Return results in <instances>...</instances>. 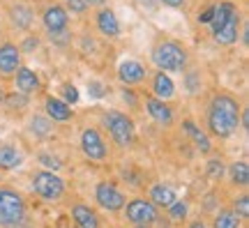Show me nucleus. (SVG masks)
I'll use <instances>...</instances> for the list:
<instances>
[{
    "mask_svg": "<svg viewBox=\"0 0 249 228\" xmlns=\"http://www.w3.org/2000/svg\"><path fill=\"white\" fill-rule=\"evenodd\" d=\"M242 106L233 95H217L208 108V129L213 136L229 139L240 124Z\"/></svg>",
    "mask_w": 249,
    "mask_h": 228,
    "instance_id": "obj_1",
    "label": "nucleus"
},
{
    "mask_svg": "<svg viewBox=\"0 0 249 228\" xmlns=\"http://www.w3.org/2000/svg\"><path fill=\"white\" fill-rule=\"evenodd\" d=\"M152 62L161 71L180 74V71H185L187 62H189V53L176 39H164V42H160V44L152 49Z\"/></svg>",
    "mask_w": 249,
    "mask_h": 228,
    "instance_id": "obj_2",
    "label": "nucleus"
},
{
    "mask_svg": "<svg viewBox=\"0 0 249 228\" xmlns=\"http://www.w3.org/2000/svg\"><path fill=\"white\" fill-rule=\"evenodd\" d=\"M26 219V201L21 193L2 187L0 189V228H14Z\"/></svg>",
    "mask_w": 249,
    "mask_h": 228,
    "instance_id": "obj_3",
    "label": "nucleus"
},
{
    "mask_svg": "<svg viewBox=\"0 0 249 228\" xmlns=\"http://www.w3.org/2000/svg\"><path fill=\"white\" fill-rule=\"evenodd\" d=\"M104 127L118 148H129L134 143V120L123 111H108L104 115Z\"/></svg>",
    "mask_w": 249,
    "mask_h": 228,
    "instance_id": "obj_4",
    "label": "nucleus"
},
{
    "mask_svg": "<svg viewBox=\"0 0 249 228\" xmlns=\"http://www.w3.org/2000/svg\"><path fill=\"white\" fill-rule=\"evenodd\" d=\"M33 192L44 201H60L65 193V182L55 171H37L33 173Z\"/></svg>",
    "mask_w": 249,
    "mask_h": 228,
    "instance_id": "obj_5",
    "label": "nucleus"
},
{
    "mask_svg": "<svg viewBox=\"0 0 249 228\" xmlns=\"http://www.w3.org/2000/svg\"><path fill=\"white\" fill-rule=\"evenodd\" d=\"M124 217L127 221H132L134 226H150L157 221V205L150 198H134L127 203L124 208Z\"/></svg>",
    "mask_w": 249,
    "mask_h": 228,
    "instance_id": "obj_6",
    "label": "nucleus"
},
{
    "mask_svg": "<svg viewBox=\"0 0 249 228\" xmlns=\"http://www.w3.org/2000/svg\"><path fill=\"white\" fill-rule=\"evenodd\" d=\"M81 150H83V155L90 159V161H104L108 155V148H107V140L104 136L99 134V129L95 127H88V129H83L81 132Z\"/></svg>",
    "mask_w": 249,
    "mask_h": 228,
    "instance_id": "obj_7",
    "label": "nucleus"
},
{
    "mask_svg": "<svg viewBox=\"0 0 249 228\" xmlns=\"http://www.w3.org/2000/svg\"><path fill=\"white\" fill-rule=\"evenodd\" d=\"M95 201L102 210L107 212H120L124 208V193L113 187L111 182H99L95 187Z\"/></svg>",
    "mask_w": 249,
    "mask_h": 228,
    "instance_id": "obj_8",
    "label": "nucleus"
},
{
    "mask_svg": "<svg viewBox=\"0 0 249 228\" xmlns=\"http://www.w3.org/2000/svg\"><path fill=\"white\" fill-rule=\"evenodd\" d=\"M148 76V70H145V65L139 60H123L118 65V79L123 81L124 86H139L143 83Z\"/></svg>",
    "mask_w": 249,
    "mask_h": 228,
    "instance_id": "obj_9",
    "label": "nucleus"
},
{
    "mask_svg": "<svg viewBox=\"0 0 249 228\" xmlns=\"http://www.w3.org/2000/svg\"><path fill=\"white\" fill-rule=\"evenodd\" d=\"M42 23L49 33H58V30H67L70 26V12L62 5H49L42 14Z\"/></svg>",
    "mask_w": 249,
    "mask_h": 228,
    "instance_id": "obj_10",
    "label": "nucleus"
},
{
    "mask_svg": "<svg viewBox=\"0 0 249 228\" xmlns=\"http://www.w3.org/2000/svg\"><path fill=\"white\" fill-rule=\"evenodd\" d=\"M238 35H240V14L233 12L231 17L226 18V23H224L219 30L213 33V39L222 46H231L238 42Z\"/></svg>",
    "mask_w": 249,
    "mask_h": 228,
    "instance_id": "obj_11",
    "label": "nucleus"
},
{
    "mask_svg": "<svg viewBox=\"0 0 249 228\" xmlns=\"http://www.w3.org/2000/svg\"><path fill=\"white\" fill-rule=\"evenodd\" d=\"M145 111L150 115L152 120L157 124H164V127H169L173 123V111H171V106L164 102V99H157V97H145Z\"/></svg>",
    "mask_w": 249,
    "mask_h": 228,
    "instance_id": "obj_12",
    "label": "nucleus"
},
{
    "mask_svg": "<svg viewBox=\"0 0 249 228\" xmlns=\"http://www.w3.org/2000/svg\"><path fill=\"white\" fill-rule=\"evenodd\" d=\"M21 67V51H18L17 44L12 42H5L0 44V74H14V71Z\"/></svg>",
    "mask_w": 249,
    "mask_h": 228,
    "instance_id": "obj_13",
    "label": "nucleus"
},
{
    "mask_svg": "<svg viewBox=\"0 0 249 228\" xmlns=\"http://www.w3.org/2000/svg\"><path fill=\"white\" fill-rule=\"evenodd\" d=\"M95 23H97V30L104 37H118L120 35V21H118L116 12L111 7H102L95 17Z\"/></svg>",
    "mask_w": 249,
    "mask_h": 228,
    "instance_id": "obj_14",
    "label": "nucleus"
},
{
    "mask_svg": "<svg viewBox=\"0 0 249 228\" xmlns=\"http://www.w3.org/2000/svg\"><path fill=\"white\" fill-rule=\"evenodd\" d=\"M44 106H46V118L51 123H67V120H71V115H74L71 106L67 102L58 99V97H46Z\"/></svg>",
    "mask_w": 249,
    "mask_h": 228,
    "instance_id": "obj_15",
    "label": "nucleus"
},
{
    "mask_svg": "<svg viewBox=\"0 0 249 228\" xmlns=\"http://www.w3.org/2000/svg\"><path fill=\"white\" fill-rule=\"evenodd\" d=\"M173 95H176V83H173V79L169 76V71L160 70L155 76H152V97L169 102Z\"/></svg>",
    "mask_w": 249,
    "mask_h": 228,
    "instance_id": "obj_16",
    "label": "nucleus"
},
{
    "mask_svg": "<svg viewBox=\"0 0 249 228\" xmlns=\"http://www.w3.org/2000/svg\"><path fill=\"white\" fill-rule=\"evenodd\" d=\"M14 74H17V92H21V95H35L39 90V76L30 67H18Z\"/></svg>",
    "mask_w": 249,
    "mask_h": 228,
    "instance_id": "obj_17",
    "label": "nucleus"
},
{
    "mask_svg": "<svg viewBox=\"0 0 249 228\" xmlns=\"http://www.w3.org/2000/svg\"><path fill=\"white\" fill-rule=\"evenodd\" d=\"M9 18H12V26L18 28V30H28V28L33 26V7L26 5V2H17V5H12L9 7Z\"/></svg>",
    "mask_w": 249,
    "mask_h": 228,
    "instance_id": "obj_18",
    "label": "nucleus"
},
{
    "mask_svg": "<svg viewBox=\"0 0 249 228\" xmlns=\"http://www.w3.org/2000/svg\"><path fill=\"white\" fill-rule=\"evenodd\" d=\"M23 164V152L17 145H0V171H14Z\"/></svg>",
    "mask_w": 249,
    "mask_h": 228,
    "instance_id": "obj_19",
    "label": "nucleus"
},
{
    "mask_svg": "<svg viewBox=\"0 0 249 228\" xmlns=\"http://www.w3.org/2000/svg\"><path fill=\"white\" fill-rule=\"evenodd\" d=\"M71 217H74L79 228H99L97 212L92 210L90 205H74L71 208Z\"/></svg>",
    "mask_w": 249,
    "mask_h": 228,
    "instance_id": "obj_20",
    "label": "nucleus"
},
{
    "mask_svg": "<svg viewBox=\"0 0 249 228\" xmlns=\"http://www.w3.org/2000/svg\"><path fill=\"white\" fill-rule=\"evenodd\" d=\"M150 201L157 205V208H171L173 203L178 201V196H176V192L171 189V187H166V184H155L150 189Z\"/></svg>",
    "mask_w": 249,
    "mask_h": 228,
    "instance_id": "obj_21",
    "label": "nucleus"
},
{
    "mask_svg": "<svg viewBox=\"0 0 249 228\" xmlns=\"http://www.w3.org/2000/svg\"><path fill=\"white\" fill-rule=\"evenodd\" d=\"M182 129H185L189 136H192V140H194V145L198 148V152H203V155H208L210 150H213V143H210V139L205 136L198 127H196V123L194 120H185L182 123Z\"/></svg>",
    "mask_w": 249,
    "mask_h": 228,
    "instance_id": "obj_22",
    "label": "nucleus"
},
{
    "mask_svg": "<svg viewBox=\"0 0 249 228\" xmlns=\"http://www.w3.org/2000/svg\"><path fill=\"white\" fill-rule=\"evenodd\" d=\"M233 12H238V7H235L233 2H229V0H224V2H217V5H214V14H213V18H210V23H208V26L213 28V33L214 30H219V28L226 23V18L231 17Z\"/></svg>",
    "mask_w": 249,
    "mask_h": 228,
    "instance_id": "obj_23",
    "label": "nucleus"
},
{
    "mask_svg": "<svg viewBox=\"0 0 249 228\" xmlns=\"http://www.w3.org/2000/svg\"><path fill=\"white\" fill-rule=\"evenodd\" d=\"M229 173H231V182L233 184H238V187H247L249 184V166H247V161H235Z\"/></svg>",
    "mask_w": 249,
    "mask_h": 228,
    "instance_id": "obj_24",
    "label": "nucleus"
},
{
    "mask_svg": "<svg viewBox=\"0 0 249 228\" xmlns=\"http://www.w3.org/2000/svg\"><path fill=\"white\" fill-rule=\"evenodd\" d=\"M240 217L233 210H222L214 217V228H240Z\"/></svg>",
    "mask_w": 249,
    "mask_h": 228,
    "instance_id": "obj_25",
    "label": "nucleus"
},
{
    "mask_svg": "<svg viewBox=\"0 0 249 228\" xmlns=\"http://www.w3.org/2000/svg\"><path fill=\"white\" fill-rule=\"evenodd\" d=\"M30 129H33V134H37V136H46V134L51 132V120L44 118V115H35V118L30 120Z\"/></svg>",
    "mask_w": 249,
    "mask_h": 228,
    "instance_id": "obj_26",
    "label": "nucleus"
},
{
    "mask_svg": "<svg viewBox=\"0 0 249 228\" xmlns=\"http://www.w3.org/2000/svg\"><path fill=\"white\" fill-rule=\"evenodd\" d=\"M233 212H235L240 219H247V217H249V196H247V193H242V196H238V198H235Z\"/></svg>",
    "mask_w": 249,
    "mask_h": 228,
    "instance_id": "obj_27",
    "label": "nucleus"
},
{
    "mask_svg": "<svg viewBox=\"0 0 249 228\" xmlns=\"http://www.w3.org/2000/svg\"><path fill=\"white\" fill-rule=\"evenodd\" d=\"M62 102H67L70 106H74L79 102V90H76L74 83H65L62 86Z\"/></svg>",
    "mask_w": 249,
    "mask_h": 228,
    "instance_id": "obj_28",
    "label": "nucleus"
},
{
    "mask_svg": "<svg viewBox=\"0 0 249 228\" xmlns=\"http://www.w3.org/2000/svg\"><path fill=\"white\" fill-rule=\"evenodd\" d=\"M169 210V217L173 221H180V219H185L187 217V203H182V201H176L171 208H166Z\"/></svg>",
    "mask_w": 249,
    "mask_h": 228,
    "instance_id": "obj_29",
    "label": "nucleus"
},
{
    "mask_svg": "<svg viewBox=\"0 0 249 228\" xmlns=\"http://www.w3.org/2000/svg\"><path fill=\"white\" fill-rule=\"evenodd\" d=\"M39 164H44L46 168H51V171H60L62 161L58 157H53V155H49V152H39Z\"/></svg>",
    "mask_w": 249,
    "mask_h": 228,
    "instance_id": "obj_30",
    "label": "nucleus"
},
{
    "mask_svg": "<svg viewBox=\"0 0 249 228\" xmlns=\"http://www.w3.org/2000/svg\"><path fill=\"white\" fill-rule=\"evenodd\" d=\"M208 175L214 177V180H219V177L224 175V164H222V159H210V161H208Z\"/></svg>",
    "mask_w": 249,
    "mask_h": 228,
    "instance_id": "obj_31",
    "label": "nucleus"
},
{
    "mask_svg": "<svg viewBox=\"0 0 249 228\" xmlns=\"http://www.w3.org/2000/svg\"><path fill=\"white\" fill-rule=\"evenodd\" d=\"M108 90L104 88V83H99V81H90L88 83V95L95 97V99H102V97H107Z\"/></svg>",
    "mask_w": 249,
    "mask_h": 228,
    "instance_id": "obj_32",
    "label": "nucleus"
},
{
    "mask_svg": "<svg viewBox=\"0 0 249 228\" xmlns=\"http://www.w3.org/2000/svg\"><path fill=\"white\" fill-rule=\"evenodd\" d=\"M37 49H39V39H37L35 35L26 37V39H23V44L18 46V51H23V53H33V51H37Z\"/></svg>",
    "mask_w": 249,
    "mask_h": 228,
    "instance_id": "obj_33",
    "label": "nucleus"
},
{
    "mask_svg": "<svg viewBox=\"0 0 249 228\" xmlns=\"http://www.w3.org/2000/svg\"><path fill=\"white\" fill-rule=\"evenodd\" d=\"M67 12H71V14H83L86 9H88V5H86V0H67Z\"/></svg>",
    "mask_w": 249,
    "mask_h": 228,
    "instance_id": "obj_34",
    "label": "nucleus"
},
{
    "mask_svg": "<svg viewBox=\"0 0 249 228\" xmlns=\"http://www.w3.org/2000/svg\"><path fill=\"white\" fill-rule=\"evenodd\" d=\"M28 102V95H12V97H7V104L12 106V108H23V104Z\"/></svg>",
    "mask_w": 249,
    "mask_h": 228,
    "instance_id": "obj_35",
    "label": "nucleus"
},
{
    "mask_svg": "<svg viewBox=\"0 0 249 228\" xmlns=\"http://www.w3.org/2000/svg\"><path fill=\"white\" fill-rule=\"evenodd\" d=\"M213 14H214V5H210V7H205L198 17H196V21L198 23H210V18H213Z\"/></svg>",
    "mask_w": 249,
    "mask_h": 228,
    "instance_id": "obj_36",
    "label": "nucleus"
},
{
    "mask_svg": "<svg viewBox=\"0 0 249 228\" xmlns=\"http://www.w3.org/2000/svg\"><path fill=\"white\" fill-rule=\"evenodd\" d=\"M161 5H166V7H182V5H185V0H160Z\"/></svg>",
    "mask_w": 249,
    "mask_h": 228,
    "instance_id": "obj_37",
    "label": "nucleus"
},
{
    "mask_svg": "<svg viewBox=\"0 0 249 228\" xmlns=\"http://www.w3.org/2000/svg\"><path fill=\"white\" fill-rule=\"evenodd\" d=\"M86 5H88V7H102L104 0H86Z\"/></svg>",
    "mask_w": 249,
    "mask_h": 228,
    "instance_id": "obj_38",
    "label": "nucleus"
},
{
    "mask_svg": "<svg viewBox=\"0 0 249 228\" xmlns=\"http://www.w3.org/2000/svg\"><path fill=\"white\" fill-rule=\"evenodd\" d=\"M189 228H208L203 224V221H192V224H189Z\"/></svg>",
    "mask_w": 249,
    "mask_h": 228,
    "instance_id": "obj_39",
    "label": "nucleus"
},
{
    "mask_svg": "<svg viewBox=\"0 0 249 228\" xmlns=\"http://www.w3.org/2000/svg\"><path fill=\"white\" fill-rule=\"evenodd\" d=\"M136 228H148V226H136Z\"/></svg>",
    "mask_w": 249,
    "mask_h": 228,
    "instance_id": "obj_40",
    "label": "nucleus"
}]
</instances>
